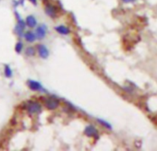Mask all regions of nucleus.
<instances>
[{
  "mask_svg": "<svg viewBox=\"0 0 157 151\" xmlns=\"http://www.w3.org/2000/svg\"><path fill=\"white\" fill-rule=\"evenodd\" d=\"M26 109L27 112L31 114H36L42 112V106L37 101H29L26 105Z\"/></svg>",
  "mask_w": 157,
  "mask_h": 151,
  "instance_id": "obj_1",
  "label": "nucleus"
},
{
  "mask_svg": "<svg viewBox=\"0 0 157 151\" xmlns=\"http://www.w3.org/2000/svg\"><path fill=\"white\" fill-rule=\"evenodd\" d=\"M45 106L48 110H56L59 106V101L56 98L50 97L45 101Z\"/></svg>",
  "mask_w": 157,
  "mask_h": 151,
  "instance_id": "obj_2",
  "label": "nucleus"
},
{
  "mask_svg": "<svg viewBox=\"0 0 157 151\" xmlns=\"http://www.w3.org/2000/svg\"><path fill=\"white\" fill-rule=\"evenodd\" d=\"M46 31H47V28L45 25L42 24L40 26H38L36 28V31H35V35H36V38L39 39V40H42L45 37L46 35Z\"/></svg>",
  "mask_w": 157,
  "mask_h": 151,
  "instance_id": "obj_3",
  "label": "nucleus"
},
{
  "mask_svg": "<svg viewBox=\"0 0 157 151\" xmlns=\"http://www.w3.org/2000/svg\"><path fill=\"white\" fill-rule=\"evenodd\" d=\"M84 134H86L87 136H93V137L97 138L99 134H98L97 129L94 125L90 124V125H88V126L85 127V129H84Z\"/></svg>",
  "mask_w": 157,
  "mask_h": 151,
  "instance_id": "obj_4",
  "label": "nucleus"
},
{
  "mask_svg": "<svg viewBox=\"0 0 157 151\" xmlns=\"http://www.w3.org/2000/svg\"><path fill=\"white\" fill-rule=\"evenodd\" d=\"M26 27V23L25 21H23L22 20L19 19L17 24H16V27H15V31L17 33L18 36H22L23 35V31H24V29Z\"/></svg>",
  "mask_w": 157,
  "mask_h": 151,
  "instance_id": "obj_5",
  "label": "nucleus"
},
{
  "mask_svg": "<svg viewBox=\"0 0 157 151\" xmlns=\"http://www.w3.org/2000/svg\"><path fill=\"white\" fill-rule=\"evenodd\" d=\"M37 50H38V54L41 58L43 59H46L49 55V51L48 49L46 48L45 45L44 44H40L37 46Z\"/></svg>",
  "mask_w": 157,
  "mask_h": 151,
  "instance_id": "obj_6",
  "label": "nucleus"
},
{
  "mask_svg": "<svg viewBox=\"0 0 157 151\" xmlns=\"http://www.w3.org/2000/svg\"><path fill=\"white\" fill-rule=\"evenodd\" d=\"M44 11L51 18H56V15H57V9H56V8L55 6H53V5H50V4H47L45 6V10Z\"/></svg>",
  "mask_w": 157,
  "mask_h": 151,
  "instance_id": "obj_7",
  "label": "nucleus"
},
{
  "mask_svg": "<svg viewBox=\"0 0 157 151\" xmlns=\"http://www.w3.org/2000/svg\"><path fill=\"white\" fill-rule=\"evenodd\" d=\"M28 87L34 91H40L43 90V86L40 82L35 81V80H29L28 81Z\"/></svg>",
  "mask_w": 157,
  "mask_h": 151,
  "instance_id": "obj_8",
  "label": "nucleus"
},
{
  "mask_svg": "<svg viewBox=\"0 0 157 151\" xmlns=\"http://www.w3.org/2000/svg\"><path fill=\"white\" fill-rule=\"evenodd\" d=\"M25 23L28 27L30 28H34L36 27L37 25V21H36V19L33 17V16H28L26 18V20H25Z\"/></svg>",
  "mask_w": 157,
  "mask_h": 151,
  "instance_id": "obj_9",
  "label": "nucleus"
},
{
  "mask_svg": "<svg viewBox=\"0 0 157 151\" xmlns=\"http://www.w3.org/2000/svg\"><path fill=\"white\" fill-rule=\"evenodd\" d=\"M56 31L61 35H67L70 33V30L64 25H59V26L56 27Z\"/></svg>",
  "mask_w": 157,
  "mask_h": 151,
  "instance_id": "obj_10",
  "label": "nucleus"
},
{
  "mask_svg": "<svg viewBox=\"0 0 157 151\" xmlns=\"http://www.w3.org/2000/svg\"><path fill=\"white\" fill-rule=\"evenodd\" d=\"M24 38H25V40H26L28 42H33L36 40V35H35L34 32L29 31H26V32H25Z\"/></svg>",
  "mask_w": 157,
  "mask_h": 151,
  "instance_id": "obj_11",
  "label": "nucleus"
},
{
  "mask_svg": "<svg viewBox=\"0 0 157 151\" xmlns=\"http://www.w3.org/2000/svg\"><path fill=\"white\" fill-rule=\"evenodd\" d=\"M97 121H98V123H100V124H102L104 127H105V128H107V129H109V130H111L112 129V125L108 123V122H106V121H105V120H103V119H97Z\"/></svg>",
  "mask_w": 157,
  "mask_h": 151,
  "instance_id": "obj_12",
  "label": "nucleus"
},
{
  "mask_svg": "<svg viewBox=\"0 0 157 151\" xmlns=\"http://www.w3.org/2000/svg\"><path fill=\"white\" fill-rule=\"evenodd\" d=\"M5 76L7 78H11L12 77V70H11V68H10V65H6L5 66Z\"/></svg>",
  "mask_w": 157,
  "mask_h": 151,
  "instance_id": "obj_13",
  "label": "nucleus"
},
{
  "mask_svg": "<svg viewBox=\"0 0 157 151\" xmlns=\"http://www.w3.org/2000/svg\"><path fill=\"white\" fill-rule=\"evenodd\" d=\"M22 49H23V43H22L21 42H17V43H16V46H15V51H16V53H21V51H22Z\"/></svg>",
  "mask_w": 157,
  "mask_h": 151,
  "instance_id": "obj_14",
  "label": "nucleus"
},
{
  "mask_svg": "<svg viewBox=\"0 0 157 151\" xmlns=\"http://www.w3.org/2000/svg\"><path fill=\"white\" fill-rule=\"evenodd\" d=\"M26 54L28 56H33L35 54V49L33 47H28L27 50H26Z\"/></svg>",
  "mask_w": 157,
  "mask_h": 151,
  "instance_id": "obj_15",
  "label": "nucleus"
},
{
  "mask_svg": "<svg viewBox=\"0 0 157 151\" xmlns=\"http://www.w3.org/2000/svg\"><path fill=\"white\" fill-rule=\"evenodd\" d=\"M122 1L124 3H133V2L136 1V0H122Z\"/></svg>",
  "mask_w": 157,
  "mask_h": 151,
  "instance_id": "obj_16",
  "label": "nucleus"
},
{
  "mask_svg": "<svg viewBox=\"0 0 157 151\" xmlns=\"http://www.w3.org/2000/svg\"><path fill=\"white\" fill-rule=\"evenodd\" d=\"M151 120H153V122H154V123H155L157 124V116H155V117H153V118H152Z\"/></svg>",
  "mask_w": 157,
  "mask_h": 151,
  "instance_id": "obj_17",
  "label": "nucleus"
},
{
  "mask_svg": "<svg viewBox=\"0 0 157 151\" xmlns=\"http://www.w3.org/2000/svg\"><path fill=\"white\" fill-rule=\"evenodd\" d=\"M30 1H31V2H33V3L34 5L36 4V0H30Z\"/></svg>",
  "mask_w": 157,
  "mask_h": 151,
  "instance_id": "obj_18",
  "label": "nucleus"
}]
</instances>
